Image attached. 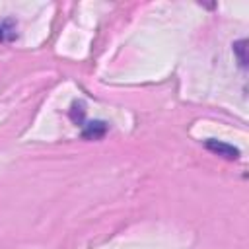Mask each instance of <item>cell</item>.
Wrapping results in <instances>:
<instances>
[{"instance_id":"3957f363","label":"cell","mask_w":249,"mask_h":249,"mask_svg":"<svg viewBox=\"0 0 249 249\" xmlns=\"http://www.w3.org/2000/svg\"><path fill=\"white\" fill-rule=\"evenodd\" d=\"M16 37V21L4 19L0 21V41H12Z\"/></svg>"},{"instance_id":"5b68a950","label":"cell","mask_w":249,"mask_h":249,"mask_svg":"<svg viewBox=\"0 0 249 249\" xmlns=\"http://www.w3.org/2000/svg\"><path fill=\"white\" fill-rule=\"evenodd\" d=\"M70 117H72L74 123H82V119H84V103L82 101H74L72 111H70Z\"/></svg>"},{"instance_id":"277c9868","label":"cell","mask_w":249,"mask_h":249,"mask_svg":"<svg viewBox=\"0 0 249 249\" xmlns=\"http://www.w3.org/2000/svg\"><path fill=\"white\" fill-rule=\"evenodd\" d=\"M247 41L245 39H241V41H237V43H233V53L237 54V60H239V66L241 68H245L247 66V54H245V51H247Z\"/></svg>"},{"instance_id":"7a4b0ae2","label":"cell","mask_w":249,"mask_h":249,"mask_svg":"<svg viewBox=\"0 0 249 249\" xmlns=\"http://www.w3.org/2000/svg\"><path fill=\"white\" fill-rule=\"evenodd\" d=\"M105 132H107V123H103V121H91V123H86L84 124L82 136L84 138H89V140H95V138H101Z\"/></svg>"},{"instance_id":"6da1fadb","label":"cell","mask_w":249,"mask_h":249,"mask_svg":"<svg viewBox=\"0 0 249 249\" xmlns=\"http://www.w3.org/2000/svg\"><path fill=\"white\" fill-rule=\"evenodd\" d=\"M204 146H206V150H210V152H214V154H218V156H222L226 160H237L239 158V150L235 146H231V144H226V142L210 138V140L204 142Z\"/></svg>"}]
</instances>
